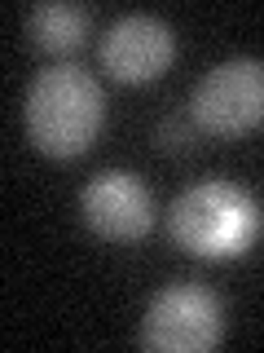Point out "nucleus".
<instances>
[{
  "mask_svg": "<svg viewBox=\"0 0 264 353\" xmlns=\"http://www.w3.org/2000/svg\"><path fill=\"white\" fill-rule=\"evenodd\" d=\"M88 27H93V9L75 0H44L27 14V36L44 53H75L88 40Z\"/></svg>",
  "mask_w": 264,
  "mask_h": 353,
  "instance_id": "0eeeda50",
  "label": "nucleus"
},
{
  "mask_svg": "<svg viewBox=\"0 0 264 353\" xmlns=\"http://www.w3.org/2000/svg\"><path fill=\"white\" fill-rule=\"evenodd\" d=\"M154 141L168 150H181L185 141H190V128H185V119H163L159 128H154Z\"/></svg>",
  "mask_w": 264,
  "mask_h": 353,
  "instance_id": "6e6552de",
  "label": "nucleus"
},
{
  "mask_svg": "<svg viewBox=\"0 0 264 353\" xmlns=\"http://www.w3.org/2000/svg\"><path fill=\"white\" fill-rule=\"evenodd\" d=\"M225 340V301L203 283H172L154 292L141 318V349L207 353Z\"/></svg>",
  "mask_w": 264,
  "mask_h": 353,
  "instance_id": "7ed1b4c3",
  "label": "nucleus"
},
{
  "mask_svg": "<svg viewBox=\"0 0 264 353\" xmlns=\"http://www.w3.org/2000/svg\"><path fill=\"white\" fill-rule=\"evenodd\" d=\"M194 128L212 137H247L264 124V62L260 58H225L190 93Z\"/></svg>",
  "mask_w": 264,
  "mask_h": 353,
  "instance_id": "20e7f679",
  "label": "nucleus"
},
{
  "mask_svg": "<svg viewBox=\"0 0 264 353\" xmlns=\"http://www.w3.org/2000/svg\"><path fill=\"white\" fill-rule=\"evenodd\" d=\"M80 216L102 243H141L159 221V208L137 172L102 168L80 190Z\"/></svg>",
  "mask_w": 264,
  "mask_h": 353,
  "instance_id": "39448f33",
  "label": "nucleus"
},
{
  "mask_svg": "<svg viewBox=\"0 0 264 353\" xmlns=\"http://www.w3.org/2000/svg\"><path fill=\"white\" fill-rule=\"evenodd\" d=\"M106 124V93L84 66L62 62L31 80L22 97L27 141L49 159H75L97 141Z\"/></svg>",
  "mask_w": 264,
  "mask_h": 353,
  "instance_id": "f03ea898",
  "label": "nucleus"
},
{
  "mask_svg": "<svg viewBox=\"0 0 264 353\" xmlns=\"http://www.w3.org/2000/svg\"><path fill=\"white\" fill-rule=\"evenodd\" d=\"M168 234L181 252L198 261H234L256 248L264 234V203L247 185L207 176L172 199Z\"/></svg>",
  "mask_w": 264,
  "mask_h": 353,
  "instance_id": "f257e3e1",
  "label": "nucleus"
},
{
  "mask_svg": "<svg viewBox=\"0 0 264 353\" xmlns=\"http://www.w3.org/2000/svg\"><path fill=\"white\" fill-rule=\"evenodd\" d=\"M97 58L119 84H150L176 58V36L159 14H124L106 27Z\"/></svg>",
  "mask_w": 264,
  "mask_h": 353,
  "instance_id": "423d86ee",
  "label": "nucleus"
}]
</instances>
